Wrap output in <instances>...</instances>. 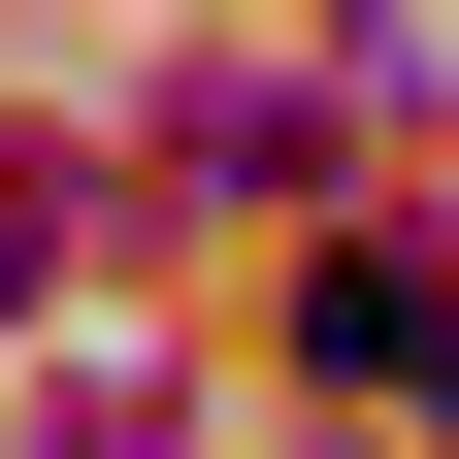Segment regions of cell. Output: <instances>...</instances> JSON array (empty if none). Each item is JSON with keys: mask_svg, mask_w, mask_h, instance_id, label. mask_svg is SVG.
Wrapping results in <instances>:
<instances>
[{"mask_svg": "<svg viewBox=\"0 0 459 459\" xmlns=\"http://www.w3.org/2000/svg\"><path fill=\"white\" fill-rule=\"evenodd\" d=\"M164 164H197V197H296V164H328V99H296V66H197V99H164Z\"/></svg>", "mask_w": 459, "mask_h": 459, "instance_id": "obj_2", "label": "cell"}, {"mask_svg": "<svg viewBox=\"0 0 459 459\" xmlns=\"http://www.w3.org/2000/svg\"><path fill=\"white\" fill-rule=\"evenodd\" d=\"M296 361H328V394H394V427H459V263H328Z\"/></svg>", "mask_w": 459, "mask_h": 459, "instance_id": "obj_1", "label": "cell"}]
</instances>
